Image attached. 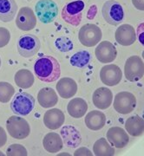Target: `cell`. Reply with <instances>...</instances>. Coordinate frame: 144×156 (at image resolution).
<instances>
[{
    "label": "cell",
    "mask_w": 144,
    "mask_h": 156,
    "mask_svg": "<svg viewBox=\"0 0 144 156\" xmlns=\"http://www.w3.org/2000/svg\"><path fill=\"white\" fill-rule=\"evenodd\" d=\"M34 72L40 81L53 83L60 77L61 68L58 61L51 56L39 57L34 64Z\"/></svg>",
    "instance_id": "6da1fadb"
},
{
    "label": "cell",
    "mask_w": 144,
    "mask_h": 156,
    "mask_svg": "<svg viewBox=\"0 0 144 156\" xmlns=\"http://www.w3.org/2000/svg\"><path fill=\"white\" fill-rule=\"evenodd\" d=\"M35 98L27 92H20L15 95L11 102V109L15 115L24 116L33 110Z\"/></svg>",
    "instance_id": "7a4b0ae2"
},
{
    "label": "cell",
    "mask_w": 144,
    "mask_h": 156,
    "mask_svg": "<svg viewBox=\"0 0 144 156\" xmlns=\"http://www.w3.org/2000/svg\"><path fill=\"white\" fill-rule=\"evenodd\" d=\"M6 129L12 138L23 140L31 134V127L28 122L17 115H12L6 122Z\"/></svg>",
    "instance_id": "3957f363"
},
{
    "label": "cell",
    "mask_w": 144,
    "mask_h": 156,
    "mask_svg": "<svg viewBox=\"0 0 144 156\" xmlns=\"http://www.w3.org/2000/svg\"><path fill=\"white\" fill-rule=\"evenodd\" d=\"M85 4L82 0H76L70 2L63 6L62 11V18L67 23L78 26L82 21L83 11L84 10Z\"/></svg>",
    "instance_id": "277c9868"
},
{
    "label": "cell",
    "mask_w": 144,
    "mask_h": 156,
    "mask_svg": "<svg viewBox=\"0 0 144 156\" xmlns=\"http://www.w3.org/2000/svg\"><path fill=\"white\" fill-rule=\"evenodd\" d=\"M36 15L43 23H50L58 15V6L53 0H39L35 6Z\"/></svg>",
    "instance_id": "5b68a950"
},
{
    "label": "cell",
    "mask_w": 144,
    "mask_h": 156,
    "mask_svg": "<svg viewBox=\"0 0 144 156\" xmlns=\"http://www.w3.org/2000/svg\"><path fill=\"white\" fill-rule=\"evenodd\" d=\"M17 47L20 56L24 58H30L38 52L41 43L37 36L33 34H25L18 39Z\"/></svg>",
    "instance_id": "8992f818"
},
{
    "label": "cell",
    "mask_w": 144,
    "mask_h": 156,
    "mask_svg": "<svg viewBox=\"0 0 144 156\" xmlns=\"http://www.w3.org/2000/svg\"><path fill=\"white\" fill-rule=\"evenodd\" d=\"M102 13L106 22L114 26L120 24L124 17L122 6L115 0H109L105 2L103 6Z\"/></svg>",
    "instance_id": "52a82bcc"
},
{
    "label": "cell",
    "mask_w": 144,
    "mask_h": 156,
    "mask_svg": "<svg viewBox=\"0 0 144 156\" xmlns=\"http://www.w3.org/2000/svg\"><path fill=\"white\" fill-rule=\"evenodd\" d=\"M103 37L101 29L93 23H87L82 26L78 33L80 43L86 47H93L98 44Z\"/></svg>",
    "instance_id": "ba28073f"
},
{
    "label": "cell",
    "mask_w": 144,
    "mask_h": 156,
    "mask_svg": "<svg viewBox=\"0 0 144 156\" xmlns=\"http://www.w3.org/2000/svg\"><path fill=\"white\" fill-rule=\"evenodd\" d=\"M125 77L129 82H137L144 76V62L138 56L128 57L124 65Z\"/></svg>",
    "instance_id": "9c48e42d"
},
{
    "label": "cell",
    "mask_w": 144,
    "mask_h": 156,
    "mask_svg": "<svg viewBox=\"0 0 144 156\" xmlns=\"http://www.w3.org/2000/svg\"><path fill=\"white\" fill-rule=\"evenodd\" d=\"M114 108L122 115L130 114L135 108L136 98L135 96L127 91H122L117 94L114 99Z\"/></svg>",
    "instance_id": "30bf717a"
},
{
    "label": "cell",
    "mask_w": 144,
    "mask_h": 156,
    "mask_svg": "<svg viewBox=\"0 0 144 156\" xmlns=\"http://www.w3.org/2000/svg\"><path fill=\"white\" fill-rule=\"evenodd\" d=\"M16 24L17 28L23 31L33 30L37 25V18L32 9L30 7L21 8L17 14Z\"/></svg>",
    "instance_id": "8fae6325"
},
{
    "label": "cell",
    "mask_w": 144,
    "mask_h": 156,
    "mask_svg": "<svg viewBox=\"0 0 144 156\" xmlns=\"http://www.w3.org/2000/svg\"><path fill=\"white\" fill-rule=\"evenodd\" d=\"M100 78L102 83L107 86H116L122 80V72L116 64H108L101 69Z\"/></svg>",
    "instance_id": "7c38bea8"
},
{
    "label": "cell",
    "mask_w": 144,
    "mask_h": 156,
    "mask_svg": "<svg viewBox=\"0 0 144 156\" xmlns=\"http://www.w3.org/2000/svg\"><path fill=\"white\" fill-rule=\"evenodd\" d=\"M95 54L97 60L102 63L112 62L117 56V50L115 45L109 41L101 42L95 48Z\"/></svg>",
    "instance_id": "4fadbf2b"
},
{
    "label": "cell",
    "mask_w": 144,
    "mask_h": 156,
    "mask_svg": "<svg viewBox=\"0 0 144 156\" xmlns=\"http://www.w3.org/2000/svg\"><path fill=\"white\" fill-rule=\"evenodd\" d=\"M65 122V115L59 108H51L45 112L44 123L45 127L51 130L60 128Z\"/></svg>",
    "instance_id": "5bb4252c"
},
{
    "label": "cell",
    "mask_w": 144,
    "mask_h": 156,
    "mask_svg": "<svg viewBox=\"0 0 144 156\" xmlns=\"http://www.w3.org/2000/svg\"><path fill=\"white\" fill-rule=\"evenodd\" d=\"M107 140L117 148H123L128 145L129 141V136L123 128L113 127L107 132Z\"/></svg>",
    "instance_id": "9a60e30c"
},
{
    "label": "cell",
    "mask_w": 144,
    "mask_h": 156,
    "mask_svg": "<svg viewBox=\"0 0 144 156\" xmlns=\"http://www.w3.org/2000/svg\"><path fill=\"white\" fill-rule=\"evenodd\" d=\"M115 37L119 44L122 46H129L135 42L136 33L132 25L122 24L116 30Z\"/></svg>",
    "instance_id": "2e32d148"
},
{
    "label": "cell",
    "mask_w": 144,
    "mask_h": 156,
    "mask_svg": "<svg viewBox=\"0 0 144 156\" xmlns=\"http://www.w3.org/2000/svg\"><path fill=\"white\" fill-rule=\"evenodd\" d=\"M61 136L63 144L70 148H76L82 142L80 132L71 125L64 126L61 129Z\"/></svg>",
    "instance_id": "e0dca14e"
},
{
    "label": "cell",
    "mask_w": 144,
    "mask_h": 156,
    "mask_svg": "<svg viewBox=\"0 0 144 156\" xmlns=\"http://www.w3.org/2000/svg\"><path fill=\"white\" fill-rule=\"evenodd\" d=\"M112 100H113L112 91L105 87H101L95 89L92 97L94 105L99 109H106L110 108L112 104Z\"/></svg>",
    "instance_id": "ac0fdd59"
},
{
    "label": "cell",
    "mask_w": 144,
    "mask_h": 156,
    "mask_svg": "<svg viewBox=\"0 0 144 156\" xmlns=\"http://www.w3.org/2000/svg\"><path fill=\"white\" fill-rule=\"evenodd\" d=\"M56 91L60 97L63 99H69L73 97L77 92V83L75 80L70 77H63L60 79L56 83Z\"/></svg>",
    "instance_id": "d6986e66"
},
{
    "label": "cell",
    "mask_w": 144,
    "mask_h": 156,
    "mask_svg": "<svg viewBox=\"0 0 144 156\" xmlns=\"http://www.w3.org/2000/svg\"><path fill=\"white\" fill-rule=\"evenodd\" d=\"M38 101L40 106L44 108H53L58 102V96L52 88H43L38 94Z\"/></svg>",
    "instance_id": "ffe728a7"
},
{
    "label": "cell",
    "mask_w": 144,
    "mask_h": 156,
    "mask_svg": "<svg viewBox=\"0 0 144 156\" xmlns=\"http://www.w3.org/2000/svg\"><path fill=\"white\" fill-rule=\"evenodd\" d=\"M17 5L15 0H0V20L9 23L17 14Z\"/></svg>",
    "instance_id": "44dd1931"
},
{
    "label": "cell",
    "mask_w": 144,
    "mask_h": 156,
    "mask_svg": "<svg viewBox=\"0 0 144 156\" xmlns=\"http://www.w3.org/2000/svg\"><path fill=\"white\" fill-rule=\"evenodd\" d=\"M106 116L103 112L92 110L85 117V124L87 128L93 131L100 130L105 126Z\"/></svg>",
    "instance_id": "7402d4cb"
},
{
    "label": "cell",
    "mask_w": 144,
    "mask_h": 156,
    "mask_svg": "<svg viewBox=\"0 0 144 156\" xmlns=\"http://www.w3.org/2000/svg\"><path fill=\"white\" fill-rule=\"evenodd\" d=\"M88 110V104L83 98H74L70 100L67 106V111L73 118L79 119L84 116Z\"/></svg>",
    "instance_id": "603a6c76"
},
{
    "label": "cell",
    "mask_w": 144,
    "mask_h": 156,
    "mask_svg": "<svg viewBox=\"0 0 144 156\" xmlns=\"http://www.w3.org/2000/svg\"><path fill=\"white\" fill-rule=\"evenodd\" d=\"M43 146L45 149L50 154H56L62 150L63 142L62 137L56 133H49L43 140Z\"/></svg>",
    "instance_id": "cb8c5ba5"
},
{
    "label": "cell",
    "mask_w": 144,
    "mask_h": 156,
    "mask_svg": "<svg viewBox=\"0 0 144 156\" xmlns=\"http://www.w3.org/2000/svg\"><path fill=\"white\" fill-rule=\"evenodd\" d=\"M125 128L130 135L138 137L144 133V119L138 115L129 117L125 122Z\"/></svg>",
    "instance_id": "d4e9b609"
},
{
    "label": "cell",
    "mask_w": 144,
    "mask_h": 156,
    "mask_svg": "<svg viewBox=\"0 0 144 156\" xmlns=\"http://www.w3.org/2000/svg\"><path fill=\"white\" fill-rule=\"evenodd\" d=\"M15 83L20 89H29L34 83V76L29 69H19L14 76Z\"/></svg>",
    "instance_id": "484cf974"
},
{
    "label": "cell",
    "mask_w": 144,
    "mask_h": 156,
    "mask_svg": "<svg viewBox=\"0 0 144 156\" xmlns=\"http://www.w3.org/2000/svg\"><path fill=\"white\" fill-rule=\"evenodd\" d=\"M93 153L96 156H112L115 154V148L112 147L108 140L100 138L93 146Z\"/></svg>",
    "instance_id": "4316f807"
},
{
    "label": "cell",
    "mask_w": 144,
    "mask_h": 156,
    "mask_svg": "<svg viewBox=\"0 0 144 156\" xmlns=\"http://www.w3.org/2000/svg\"><path fill=\"white\" fill-rule=\"evenodd\" d=\"M91 60V55L87 50H80L71 56L70 62L72 66L77 68L86 67Z\"/></svg>",
    "instance_id": "83f0119b"
},
{
    "label": "cell",
    "mask_w": 144,
    "mask_h": 156,
    "mask_svg": "<svg viewBox=\"0 0 144 156\" xmlns=\"http://www.w3.org/2000/svg\"><path fill=\"white\" fill-rule=\"evenodd\" d=\"M15 89L13 86L6 82H0V101L6 103L14 95Z\"/></svg>",
    "instance_id": "f1b7e54d"
},
{
    "label": "cell",
    "mask_w": 144,
    "mask_h": 156,
    "mask_svg": "<svg viewBox=\"0 0 144 156\" xmlns=\"http://www.w3.org/2000/svg\"><path fill=\"white\" fill-rule=\"evenodd\" d=\"M55 45L56 49L61 52H69L73 50V43L67 37H60L56 40Z\"/></svg>",
    "instance_id": "f546056e"
},
{
    "label": "cell",
    "mask_w": 144,
    "mask_h": 156,
    "mask_svg": "<svg viewBox=\"0 0 144 156\" xmlns=\"http://www.w3.org/2000/svg\"><path fill=\"white\" fill-rule=\"evenodd\" d=\"M8 156H26L28 155L26 148L21 144H11L6 150Z\"/></svg>",
    "instance_id": "4dcf8cb0"
},
{
    "label": "cell",
    "mask_w": 144,
    "mask_h": 156,
    "mask_svg": "<svg viewBox=\"0 0 144 156\" xmlns=\"http://www.w3.org/2000/svg\"><path fill=\"white\" fill-rule=\"evenodd\" d=\"M11 40V33L8 29L0 27V48H3L9 44Z\"/></svg>",
    "instance_id": "1f68e13d"
},
{
    "label": "cell",
    "mask_w": 144,
    "mask_h": 156,
    "mask_svg": "<svg viewBox=\"0 0 144 156\" xmlns=\"http://www.w3.org/2000/svg\"><path fill=\"white\" fill-rule=\"evenodd\" d=\"M136 35L138 37L140 44L144 46V23H140L136 30Z\"/></svg>",
    "instance_id": "d6a6232c"
},
{
    "label": "cell",
    "mask_w": 144,
    "mask_h": 156,
    "mask_svg": "<svg viewBox=\"0 0 144 156\" xmlns=\"http://www.w3.org/2000/svg\"><path fill=\"white\" fill-rule=\"evenodd\" d=\"M75 156H83V155H93V153H91V151L89 150L87 147H80L77 150L75 151L74 153Z\"/></svg>",
    "instance_id": "836d02e7"
},
{
    "label": "cell",
    "mask_w": 144,
    "mask_h": 156,
    "mask_svg": "<svg viewBox=\"0 0 144 156\" xmlns=\"http://www.w3.org/2000/svg\"><path fill=\"white\" fill-rule=\"evenodd\" d=\"M6 141H7V134L5 129L0 127V147H4L5 145Z\"/></svg>",
    "instance_id": "e575fe53"
},
{
    "label": "cell",
    "mask_w": 144,
    "mask_h": 156,
    "mask_svg": "<svg viewBox=\"0 0 144 156\" xmlns=\"http://www.w3.org/2000/svg\"><path fill=\"white\" fill-rule=\"evenodd\" d=\"M133 5L139 11H144V0H132Z\"/></svg>",
    "instance_id": "d590c367"
},
{
    "label": "cell",
    "mask_w": 144,
    "mask_h": 156,
    "mask_svg": "<svg viewBox=\"0 0 144 156\" xmlns=\"http://www.w3.org/2000/svg\"><path fill=\"white\" fill-rule=\"evenodd\" d=\"M0 155H5V154H3L2 152H0Z\"/></svg>",
    "instance_id": "8d00e7d4"
},
{
    "label": "cell",
    "mask_w": 144,
    "mask_h": 156,
    "mask_svg": "<svg viewBox=\"0 0 144 156\" xmlns=\"http://www.w3.org/2000/svg\"><path fill=\"white\" fill-rule=\"evenodd\" d=\"M142 58H143V60H144V50H143V52H142Z\"/></svg>",
    "instance_id": "74e56055"
},
{
    "label": "cell",
    "mask_w": 144,
    "mask_h": 156,
    "mask_svg": "<svg viewBox=\"0 0 144 156\" xmlns=\"http://www.w3.org/2000/svg\"><path fill=\"white\" fill-rule=\"evenodd\" d=\"M0 67H1V59H0Z\"/></svg>",
    "instance_id": "f35d334b"
}]
</instances>
